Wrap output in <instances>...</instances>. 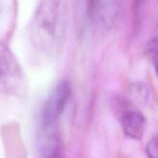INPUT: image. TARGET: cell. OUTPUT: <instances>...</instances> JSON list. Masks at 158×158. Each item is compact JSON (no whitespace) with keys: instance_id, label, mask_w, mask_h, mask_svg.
Returning <instances> with one entry per match:
<instances>
[{"instance_id":"obj_1","label":"cell","mask_w":158,"mask_h":158,"mask_svg":"<svg viewBox=\"0 0 158 158\" xmlns=\"http://www.w3.org/2000/svg\"><path fill=\"white\" fill-rule=\"evenodd\" d=\"M67 26L66 0H40L29 27L31 42L46 55L56 56L66 43Z\"/></svg>"},{"instance_id":"obj_2","label":"cell","mask_w":158,"mask_h":158,"mask_svg":"<svg viewBox=\"0 0 158 158\" xmlns=\"http://www.w3.org/2000/svg\"><path fill=\"white\" fill-rule=\"evenodd\" d=\"M0 90L13 95L26 93V82L16 57L5 44L0 43Z\"/></svg>"},{"instance_id":"obj_3","label":"cell","mask_w":158,"mask_h":158,"mask_svg":"<svg viewBox=\"0 0 158 158\" xmlns=\"http://www.w3.org/2000/svg\"><path fill=\"white\" fill-rule=\"evenodd\" d=\"M72 90L69 83L66 80L60 82L48 100L41 114L42 129L49 131L57 122L71 97Z\"/></svg>"},{"instance_id":"obj_4","label":"cell","mask_w":158,"mask_h":158,"mask_svg":"<svg viewBox=\"0 0 158 158\" xmlns=\"http://www.w3.org/2000/svg\"><path fill=\"white\" fill-rule=\"evenodd\" d=\"M121 0H87L88 14L102 27L109 29L119 16Z\"/></svg>"},{"instance_id":"obj_5","label":"cell","mask_w":158,"mask_h":158,"mask_svg":"<svg viewBox=\"0 0 158 158\" xmlns=\"http://www.w3.org/2000/svg\"><path fill=\"white\" fill-rule=\"evenodd\" d=\"M121 125L126 135L133 139H140L145 129L144 117L139 111L131 110L123 114Z\"/></svg>"},{"instance_id":"obj_6","label":"cell","mask_w":158,"mask_h":158,"mask_svg":"<svg viewBox=\"0 0 158 158\" xmlns=\"http://www.w3.org/2000/svg\"><path fill=\"white\" fill-rule=\"evenodd\" d=\"M130 94L133 99L140 103H145L148 98V89L146 85L142 83H136L130 87Z\"/></svg>"},{"instance_id":"obj_7","label":"cell","mask_w":158,"mask_h":158,"mask_svg":"<svg viewBox=\"0 0 158 158\" xmlns=\"http://www.w3.org/2000/svg\"><path fill=\"white\" fill-rule=\"evenodd\" d=\"M147 56L152 64L154 65V68H157V39H151L148 43L146 46Z\"/></svg>"},{"instance_id":"obj_8","label":"cell","mask_w":158,"mask_h":158,"mask_svg":"<svg viewBox=\"0 0 158 158\" xmlns=\"http://www.w3.org/2000/svg\"><path fill=\"white\" fill-rule=\"evenodd\" d=\"M146 153L149 158H157L158 157V146H157V137H154L148 142L146 147Z\"/></svg>"},{"instance_id":"obj_9","label":"cell","mask_w":158,"mask_h":158,"mask_svg":"<svg viewBox=\"0 0 158 158\" xmlns=\"http://www.w3.org/2000/svg\"><path fill=\"white\" fill-rule=\"evenodd\" d=\"M43 158H59L58 148H57L43 151Z\"/></svg>"},{"instance_id":"obj_10","label":"cell","mask_w":158,"mask_h":158,"mask_svg":"<svg viewBox=\"0 0 158 158\" xmlns=\"http://www.w3.org/2000/svg\"><path fill=\"white\" fill-rule=\"evenodd\" d=\"M143 0H136V2H137V5L138 7H140V6H141L142 2H143Z\"/></svg>"}]
</instances>
